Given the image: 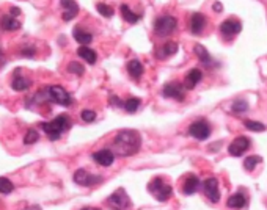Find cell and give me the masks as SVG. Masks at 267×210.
<instances>
[{
	"mask_svg": "<svg viewBox=\"0 0 267 210\" xmlns=\"http://www.w3.org/2000/svg\"><path fill=\"white\" fill-rule=\"evenodd\" d=\"M140 148H142V136L137 131H131V129L118 132L110 144L113 154L118 157H132L140 151Z\"/></svg>",
	"mask_w": 267,
	"mask_h": 210,
	"instance_id": "6da1fadb",
	"label": "cell"
},
{
	"mask_svg": "<svg viewBox=\"0 0 267 210\" xmlns=\"http://www.w3.org/2000/svg\"><path fill=\"white\" fill-rule=\"evenodd\" d=\"M71 126H72V123L68 115H59L55 119L49 121V123H41L43 131L46 132L47 136H49L51 141L59 140L64 132L69 131Z\"/></svg>",
	"mask_w": 267,
	"mask_h": 210,
	"instance_id": "7a4b0ae2",
	"label": "cell"
},
{
	"mask_svg": "<svg viewBox=\"0 0 267 210\" xmlns=\"http://www.w3.org/2000/svg\"><path fill=\"white\" fill-rule=\"evenodd\" d=\"M148 191L154 196L159 203H165L173 195V188L172 185H168L167 182H164L162 177H156L148 184Z\"/></svg>",
	"mask_w": 267,
	"mask_h": 210,
	"instance_id": "3957f363",
	"label": "cell"
},
{
	"mask_svg": "<svg viewBox=\"0 0 267 210\" xmlns=\"http://www.w3.org/2000/svg\"><path fill=\"white\" fill-rule=\"evenodd\" d=\"M178 27V19L173 16H160L154 22V33L160 38L170 36Z\"/></svg>",
	"mask_w": 267,
	"mask_h": 210,
	"instance_id": "277c9868",
	"label": "cell"
},
{
	"mask_svg": "<svg viewBox=\"0 0 267 210\" xmlns=\"http://www.w3.org/2000/svg\"><path fill=\"white\" fill-rule=\"evenodd\" d=\"M189 135L200 141H205L211 136V124L206 119H198L189 126Z\"/></svg>",
	"mask_w": 267,
	"mask_h": 210,
	"instance_id": "5b68a950",
	"label": "cell"
},
{
	"mask_svg": "<svg viewBox=\"0 0 267 210\" xmlns=\"http://www.w3.org/2000/svg\"><path fill=\"white\" fill-rule=\"evenodd\" d=\"M47 91H49L51 102H54V104H59V105H61V107H69V105L72 104L71 94L64 90L63 86L52 85V86L47 88Z\"/></svg>",
	"mask_w": 267,
	"mask_h": 210,
	"instance_id": "8992f818",
	"label": "cell"
},
{
	"mask_svg": "<svg viewBox=\"0 0 267 210\" xmlns=\"http://www.w3.org/2000/svg\"><path fill=\"white\" fill-rule=\"evenodd\" d=\"M185 85H181L179 82H168L164 88H162V96L168 99H175L182 102L185 99Z\"/></svg>",
	"mask_w": 267,
	"mask_h": 210,
	"instance_id": "52a82bcc",
	"label": "cell"
},
{
	"mask_svg": "<svg viewBox=\"0 0 267 210\" xmlns=\"http://www.w3.org/2000/svg\"><path fill=\"white\" fill-rule=\"evenodd\" d=\"M107 203L110 207L113 209H119V210H124V209H131L132 207V203L131 199H129V196L126 195V191L123 188H118L115 193H112V195L109 196Z\"/></svg>",
	"mask_w": 267,
	"mask_h": 210,
	"instance_id": "ba28073f",
	"label": "cell"
},
{
	"mask_svg": "<svg viewBox=\"0 0 267 210\" xmlns=\"http://www.w3.org/2000/svg\"><path fill=\"white\" fill-rule=\"evenodd\" d=\"M104 179L101 176H94L90 174L85 169H77L74 173V182L77 185H82V187H94V185H99Z\"/></svg>",
	"mask_w": 267,
	"mask_h": 210,
	"instance_id": "9c48e42d",
	"label": "cell"
},
{
	"mask_svg": "<svg viewBox=\"0 0 267 210\" xmlns=\"http://www.w3.org/2000/svg\"><path fill=\"white\" fill-rule=\"evenodd\" d=\"M203 191L206 198L211 201L212 204L218 203L220 201V190H218V181L215 177H209L203 182Z\"/></svg>",
	"mask_w": 267,
	"mask_h": 210,
	"instance_id": "30bf717a",
	"label": "cell"
},
{
	"mask_svg": "<svg viewBox=\"0 0 267 210\" xmlns=\"http://www.w3.org/2000/svg\"><path fill=\"white\" fill-rule=\"evenodd\" d=\"M250 144L252 143H250V138H247V136H237L228 146V152L233 157H239L250 149Z\"/></svg>",
	"mask_w": 267,
	"mask_h": 210,
	"instance_id": "8fae6325",
	"label": "cell"
},
{
	"mask_svg": "<svg viewBox=\"0 0 267 210\" xmlns=\"http://www.w3.org/2000/svg\"><path fill=\"white\" fill-rule=\"evenodd\" d=\"M242 31V24L237 19H226L220 24V33L225 38H233Z\"/></svg>",
	"mask_w": 267,
	"mask_h": 210,
	"instance_id": "7c38bea8",
	"label": "cell"
},
{
	"mask_svg": "<svg viewBox=\"0 0 267 210\" xmlns=\"http://www.w3.org/2000/svg\"><path fill=\"white\" fill-rule=\"evenodd\" d=\"M206 16L205 14H201V13H193L190 16V24H189V30H190V33L192 35H195V36H200L201 33L205 31L206 28Z\"/></svg>",
	"mask_w": 267,
	"mask_h": 210,
	"instance_id": "4fadbf2b",
	"label": "cell"
},
{
	"mask_svg": "<svg viewBox=\"0 0 267 210\" xmlns=\"http://www.w3.org/2000/svg\"><path fill=\"white\" fill-rule=\"evenodd\" d=\"M60 6L63 8V21L69 22L77 16L79 13V5L76 0H60Z\"/></svg>",
	"mask_w": 267,
	"mask_h": 210,
	"instance_id": "5bb4252c",
	"label": "cell"
},
{
	"mask_svg": "<svg viewBox=\"0 0 267 210\" xmlns=\"http://www.w3.org/2000/svg\"><path fill=\"white\" fill-rule=\"evenodd\" d=\"M93 160L101 166H110L115 161V154H113L112 149H101L93 154Z\"/></svg>",
	"mask_w": 267,
	"mask_h": 210,
	"instance_id": "9a60e30c",
	"label": "cell"
},
{
	"mask_svg": "<svg viewBox=\"0 0 267 210\" xmlns=\"http://www.w3.org/2000/svg\"><path fill=\"white\" fill-rule=\"evenodd\" d=\"M176 52H178V43H175V41H165L156 51V58L157 60H167V58H170V56H173Z\"/></svg>",
	"mask_w": 267,
	"mask_h": 210,
	"instance_id": "2e32d148",
	"label": "cell"
},
{
	"mask_svg": "<svg viewBox=\"0 0 267 210\" xmlns=\"http://www.w3.org/2000/svg\"><path fill=\"white\" fill-rule=\"evenodd\" d=\"M200 179H198V176L195 174H190L185 177V181L182 184V191H184V195H195V193L198 191L200 188Z\"/></svg>",
	"mask_w": 267,
	"mask_h": 210,
	"instance_id": "e0dca14e",
	"label": "cell"
},
{
	"mask_svg": "<svg viewBox=\"0 0 267 210\" xmlns=\"http://www.w3.org/2000/svg\"><path fill=\"white\" fill-rule=\"evenodd\" d=\"M201 79H203V72H201L200 69H192L189 71L187 74H185V79H184V85L187 90H193L200 82Z\"/></svg>",
	"mask_w": 267,
	"mask_h": 210,
	"instance_id": "ac0fdd59",
	"label": "cell"
},
{
	"mask_svg": "<svg viewBox=\"0 0 267 210\" xmlns=\"http://www.w3.org/2000/svg\"><path fill=\"white\" fill-rule=\"evenodd\" d=\"M193 53L197 55V58L200 60V63L203 64V66H211L214 63L211 53L208 52V49L203 44H195V47H193Z\"/></svg>",
	"mask_w": 267,
	"mask_h": 210,
	"instance_id": "d6986e66",
	"label": "cell"
},
{
	"mask_svg": "<svg viewBox=\"0 0 267 210\" xmlns=\"http://www.w3.org/2000/svg\"><path fill=\"white\" fill-rule=\"evenodd\" d=\"M0 27H2L5 31H16L21 28V22L14 18L11 14H5L0 19Z\"/></svg>",
	"mask_w": 267,
	"mask_h": 210,
	"instance_id": "ffe728a7",
	"label": "cell"
},
{
	"mask_svg": "<svg viewBox=\"0 0 267 210\" xmlns=\"http://www.w3.org/2000/svg\"><path fill=\"white\" fill-rule=\"evenodd\" d=\"M72 36H74L76 41L82 46H88L93 41V35L90 31H85L82 27H74V30H72Z\"/></svg>",
	"mask_w": 267,
	"mask_h": 210,
	"instance_id": "44dd1931",
	"label": "cell"
},
{
	"mask_svg": "<svg viewBox=\"0 0 267 210\" xmlns=\"http://www.w3.org/2000/svg\"><path fill=\"white\" fill-rule=\"evenodd\" d=\"M247 204H248V199L244 193H236V195L230 196L228 203H226V206L230 209H245Z\"/></svg>",
	"mask_w": 267,
	"mask_h": 210,
	"instance_id": "7402d4cb",
	"label": "cell"
},
{
	"mask_svg": "<svg viewBox=\"0 0 267 210\" xmlns=\"http://www.w3.org/2000/svg\"><path fill=\"white\" fill-rule=\"evenodd\" d=\"M127 72H129V76H131L132 79L139 80L143 76L145 68H143V64L139 60H131V61L127 63Z\"/></svg>",
	"mask_w": 267,
	"mask_h": 210,
	"instance_id": "603a6c76",
	"label": "cell"
},
{
	"mask_svg": "<svg viewBox=\"0 0 267 210\" xmlns=\"http://www.w3.org/2000/svg\"><path fill=\"white\" fill-rule=\"evenodd\" d=\"M119 11H121V16H123V19H124L126 22H129V24H137V22L142 19V16L134 13L126 3H123V5L119 6Z\"/></svg>",
	"mask_w": 267,
	"mask_h": 210,
	"instance_id": "cb8c5ba5",
	"label": "cell"
},
{
	"mask_svg": "<svg viewBox=\"0 0 267 210\" xmlns=\"http://www.w3.org/2000/svg\"><path fill=\"white\" fill-rule=\"evenodd\" d=\"M77 55L80 56V58H84L87 63H90V64H94L96 60H98V55H96V52L93 49H90V47H87V46H80L77 49Z\"/></svg>",
	"mask_w": 267,
	"mask_h": 210,
	"instance_id": "d4e9b609",
	"label": "cell"
},
{
	"mask_svg": "<svg viewBox=\"0 0 267 210\" xmlns=\"http://www.w3.org/2000/svg\"><path fill=\"white\" fill-rule=\"evenodd\" d=\"M30 80L27 79H24V77H19V76H16L13 79V82H11V86H13V90L14 91H26L30 88Z\"/></svg>",
	"mask_w": 267,
	"mask_h": 210,
	"instance_id": "484cf974",
	"label": "cell"
},
{
	"mask_svg": "<svg viewBox=\"0 0 267 210\" xmlns=\"http://www.w3.org/2000/svg\"><path fill=\"white\" fill-rule=\"evenodd\" d=\"M263 161L261 157H258V156H250L244 160V168L247 169V171H253V169L260 165Z\"/></svg>",
	"mask_w": 267,
	"mask_h": 210,
	"instance_id": "4316f807",
	"label": "cell"
},
{
	"mask_svg": "<svg viewBox=\"0 0 267 210\" xmlns=\"http://www.w3.org/2000/svg\"><path fill=\"white\" fill-rule=\"evenodd\" d=\"M140 104H142V101H140V99H137V98H131V99L124 101V110H126L127 113H135L137 110H139Z\"/></svg>",
	"mask_w": 267,
	"mask_h": 210,
	"instance_id": "83f0119b",
	"label": "cell"
},
{
	"mask_svg": "<svg viewBox=\"0 0 267 210\" xmlns=\"http://www.w3.org/2000/svg\"><path fill=\"white\" fill-rule=\"evenodd\" d=\"M13 190H14V184L10 179H6V177H0V193L10 195Z\"/></svg>",
	"mask_w": 267,
	"mask_h": 210,
	"instance_id": "f1b7e54d",
	"label": "cell"
},
{
	"mask_svg": "<svg viewBox=\"0 0 267 210\" xmlns=\"http://www.w3.org/2000/svg\"><path fill=\"white\" fill-rule=\"evenodd\" d=\"M244 126L252 132H263L266 131V126L263 123H258V121H252V119H247L244 121Z\"/></svg>",
	"mask_w": 267,
	"mask_h": 210,
	"instance_id": "f546056e",
	"label": "cell"
},
{
	"mask_svg": "<svg viewBox=\"0 0 267 210\" xmlns=\"http://www.w3.org/2000/svg\"><path fill=\"white\" fill-rule=\"evenodd\" d=\"M38 140H39V133L35 131V129H29L26 136H24V144H27V146H29V144H33Z\"/></svg>",
	"mask_w": 267,
	"mask_h": 210,
	"instance_id": "4dcf8cb0",
	"label": "cell"
},
{
	"mask_svg": "<svg viewBox=\"0 0 267 210\" xmlns=\"http://www.w3.org/2000/svg\"><path fill=\"white\" fill-rule=\"evenodd\" d=\"M68 72H71V74H76V76H84L85 74V68L77 61H71L68 64Z\"/></svg>",
	"mask_w": 267,
	"mask_h": 210,
	"instance_id": "1f68e13d",
	"label": "cell"
},
{
	"mask_svg": "<svg viewBox=\"0 0 267 210\" xmlns=\"http://www.w3.org/2000/svg\"><path fill=\"white\" fill-rule=\"evenodd\" d=\"M96 10H98V13L101 16H104V18H107V19L113 16V8L109 6L107 3H98L96 5Z\"/></svg>",
	"mask_w": 267,
	"mask_h": 210,
	"instance_id": "d6a6232c",
	"label": "cell"
},
{
	"mask_svg": "<svg viewBox=\"0 0 267 210\" xmlns=\"http://www.w3.org/2000/svg\"><path fill=\"white\" fill-rule=\"evenodd\" d=\"M19 55L24 56V58H35L36 49H35L33 46H24L22 49L19 51Z\"/></svg>",
	"mask_w": 267,
	"mask_h": 210,
	"instance_id": "836d02e7",
	"label": "cell"
},
{
	"mask_svg": "<svg viewBox=\"0 0 267 210\" xmlns=\"http://www.w3.org/2000/svg\"><path fill=\"white\" fill-rule=\"evenodd\" d=\"M231 110L234 113H245L248 110V104L245 101H236L231 105Z\"/></svg>",
	"mask_w": 267,
	"mask_h": 210,
	"instance_id": "e575fe53",
	"label": "cell"
},
{
	"mask_svg": "<svg viewBox=\"0 0 267 210\" xmlns=\"http://www.w3.org/2000/svg\"><path fill=\"white\" fill-rule=\"evenodd\" d=\"M80 118H82L84 123H93V121H96V113L93 110H82Z\"/></svg>",
	"mask_w": 267,
	"mask_h": 210,
	"instance_id": "d590c367",
	"label": "cell"
},
{
	"mask_svg": "<svg viewBox=\"0 0 267 210\" xmlns=\"http://www.w3.org/2000/svg\"><path fill=\"white\" fill-rule=\"evenodd\" d=\"M110 104L112 105H115V107H118V108H124V102H121V99L118 98V96H110Z\"/></svg>",
	"mask_w": 267,
	"mask_h": 210,
	"instance_id": "8d00e7d4",
	"label": "cell"
},
{
	"mask_svg": "<svg viewBox=\"0 0 267 210\" xmlns=\"http://www.w3.org/2000/svg\"><path fill=\"white\" fill-rule=\"evenodd\" d=\"M10 14L14 16V18H18V16H21V8L11 6V8H10Z\"/></svg>",
	"mask_w": 267,
	"mask_h": 210,
	"instance_id": "74e56055",
	"label": "cell"
},
{
	"mask_svg": "<svg viewBox=\"0 0 267 210\" xmlns=\"http://www.w3.org/2000/svg\"><path fill=\"white\" fill-rule=\"evenodd\" d=\"M212 10H214V11H217V13H222L223 6H222V3H220V2H215V3L212 5Z\"/></svg>",
	"mask_w": 267,
	"mask_h": 210,
	"instance_id": "f35d334b",
	"label": "cell"
},
{
	"mask_svg": "<svg viewBox=\"0 0 267 210\" xmlns=\"http://www.w3.org/2000/svg\"><path fill=\"white\" fill-rule=\"evenodd\" d=\"M3 63H5V58H3V53L0 52V66H3Z\"/></svg>",
	"mask_w": 267,
	"mask_h": 210,
	"instance_id": "ab89813d",
	"label": "cell"
}]
</instances>
